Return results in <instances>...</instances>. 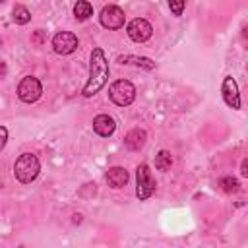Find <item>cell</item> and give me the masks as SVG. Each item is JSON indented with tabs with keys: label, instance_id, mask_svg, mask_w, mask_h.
I'll return each instance as SVG.
<instances>
[{
	"label": "cell",
	"instance_id": "8",
	"mask_svg": "<svg viewBox=\"0 0 248 248\" xmlns=\"http://www.w3.org/2000/svg\"><path fill=\"white\" fill-rule=\"evenodd\" d=\"M101 25L107 29H120L124 25V12L118 6H105L101 12Z\"/></svg>",
	"mask_w": 248,
	"mask_h": 248
},
{
	"label": "cell",
	"instance_id": "1",
	"mask_svg": "<svg viewBox=\"0 0 248 248\" xmlns=\"http://www.w3.org/2000/svg\"><path fill=\"white\" fill-rule=\"evenodd\" d=\"M108 79V62L105 58L103 48H93L91 50V60H89V79L81 89L83 97H93L97 91L105 87Z\"/></svg>",
	"mask_w": 248,
	"mask_h": 248
},
{
	"label": "cell",
	"instance_id": "12",
	"mask_svg": "<svg viewBox=\"0 0 248 248\" xmlns=\"http://www.w3.org/2000/svg\"><path fill=\"white\" fill-rule=\"evenodd\" d=\"M107 182H108V186H112V188H122V186L128 182V170L122 169V167H112V169H108V172H107Z\"/></svg>",
	"mask_w": 248,
	"mask_h": 248
},
{
	"label": "cell",
	"instance_id": "2",
	"mask_svg": "<svg viewBox=\"0 0 248 248\" xmlns=\"http://www.w3.org/2000/svg\"><path fill=\"white\" fill-rule=\"evenodd\" d=\"M39 170H41V165H39V159L33 153L19 155L17 161H16V165H14V174H16V178L21 184L33 182L39 176Z\"/></svg>",
	"mask_w": 248,
	"mask_h": 248
},
{
	"label": "cell",
	"instance_id": "10",
	"mask_svg": "<svg viewBox=\"0 0 248 248\" xmlns=\"http://www.w3.org/2000/svg\"><path fill=\"white\" fill-rule=\"evenodd\" d=\"M145 140H147L145 130H141V128H134V130H130V132L126 134V138H124V145H126L130 151H140V149L145 145Z\"/></svg>",
	"mask_w": 248,
	"mask_h": 248
},
{
	"label": "cell",
	"instance_id": "19",
	"mask_svg": "<svg viewBox=\"0 0 248 248\" xmlns=\"http://www.w3.org/2000/svg\"><path fill=\"white\" fill-rule=\"evenodd\" d=\"M43 39H45V31L37 29V31H35V35L31 37V43H35V45H41V43H43Z\"/></svg>",
	"mask_w": 248,
	"mask_h": 248
},
{
	"label": "cell",
	"instance_id": "24",
	"mask_svg": "<svg viewBox=\"0 0 248 248\" xmlns=\"http://www.w3.org/2000/svg\"><path fill=\"white\" fill-rule=\"evenodd\" d=\"M0 2H6V0H0Z\"/></svg>",
	"mask_w": 248,
	"mask_h": 248
},
{
	"label": "cell",
	"instance_id": "23",
	"mask_svg": "<svg viewBox=\"0 0 248 248\" xmlns=\"http://www.w3.org/2000/svg\"><path fill=\"white\" fill-rule=\"evenodd\" d=\"M0 46H2V39H0Z\"/></svg>",
	"mask_w": 248,
	"mask_h": 248
},
{
	"label": "cell",
	"instance_id": "15",
	"mask_svg": "<svg viewBox=\"0 0 248 248\" xmlns=\"http://www.w3.org/2000/svg\"><path fill=\"white\" fill-rule=\"evenodd\" d=\"M12 17H14V21H16L17 25H25V23H29L31 14H29V10H27L25 6H16L14 12H12Z\"/></svg>",
	"mask_w": 248,
	"mask_h": 248
},
{
	"label": "cell",
	"instance_id": "20",
	"mask_svg": "<svg viewBox=\"0 0 248 248\" xmlns=\"http://www.w3.org/2000/svg\"><path fill=\"white\" fill-rule=\"evenodd\" d=\"M6 141H8V130H6L4 126H0V151L4 149Z\"/></svg>",
	"mask_w": 248,
	"mask_h": 248
},
{
	"label": "cell",
	"instance_id": "7",
	"mask_svg": "<svg viewBox=\"0 0 248 248\" xmlns=\"http://www.w3.org/2000/svg\"><path fill=\"white\" fill-rule=\"evenodd\" d=\"M52 48L58 54H72L78 48V37L70 31H60L52 39Z\"/></svg>",
	"mask_w": 248,
	"mask_h": 248
},
{
	"label": "cell",
	"instance_id": "13",
	"mask_svg": "<svg viewBox=\"0 0 248 248\" xmlns=\"http://www.w3.org/2000/svg\"><path fill=\"white\" fill-rule=\"evenodd\" d=\"M74 16H76V19H79V21L89 19V17L93 16V6H91L87 0H78L76 6H74Z\"/></svg>",
	"mask_w": 248,
	"mask_h": 248
},
{
	"label": "cell",
	"instance_id": "11",
	"mask_svg": "<svg viewBox=\"0 0 248 248\" xmlns=\"http://www.w3.org/2000/svg\"><path fill=\"white\" fill-rule=\"evenodd\" d=\"M114 128H116L114 118L108 116V114H99V116L93 118V130H95L99 136H103V138L110 136V134L114 132Z\"/></svg>",
	"mask_w": 248,
	"mask_h": 248
},
{
	"label": "cell",
	"instance_id": "9",
	"mask_svg": "<svg viewBox=\"0 0 248 248\" xmlns=\"http://www.w3.org/2000/svg\"><path fill=\"white\" fill-rule=\"evenodd\" d=\"M221 91H223V99H225V103H227L231 108H240L238 85H236V81H234L231 76H227V78L223 79V87H221Z\"/></svg>",
	"mask_w": 248,
	"mask_h": 248
},
{
	"label": "cell",
	"instance_id": "22",
	"mask_svg": "<svg viewBox=\"0 0 248 248\" xmlns=\"http://www.w3.org/2000/svg\"><path fill=\"white\" fill-rule=\"evenodd\" d=\"M6 74H8V68H6V64H4V62H0V79H2Z\"/></svg>",
	"mask_w": 248,
	"mask_h": 248
},
{
	"label": "cell",
	"instance_id": "14",
	"mask_svg": "<svg viewBox=\"0 0 248 248\" xmlns=\"http://www.w3.org/2000/svg\"><path fill=\"white\" fill-rule=\"evenodd\" d=\"M118 62L120 64H136V66H141L145 70L155 68V62L151 58H145V56H118Z\"/></svg>",
	"mask_w": 248,
	"mask_h": 248
},
{
	"label": "cell",
	"instance_id": "5",
	"mask_svg": "<svg viewBox=\"0 0 248 248\" xmlns=\"http://www.w3.org/2000/svg\"><path fill=\"white\" fill-rule=\"evenodd\" d=\"M43 93V87H41V81L33 76H25L19 85H17V97L23 101V103H35Z\"/></svg>",
	"mask_w": 248,
	"mask_h": 248
},
{
	"label": "cell",
	"instance_id": "17",
	"mask_svg": "<svg viewBox=\"0 0 248 248\" xmlns=\"http://www.w3.org/2000/svg\"><path fill=\"white\" fill-rule=\"evenodd\" d=\"M219 186H221V190H223V192L232 194V192H236V190H238V180H236V178H232V176H225V178H221V180H219Z\"/></svg>",
	"mask_w": 248,
	"mask_h": 248
},
{
	"label": "cell",
	"instance_id": "18",
	"mask_svg": "<svg viewBox=\"0 0 248 248\" xmlns=\"http://www.w3.org/2000/svg\"><path fill=\"white\" fill-rule=\"evenodd\" d=\"M184 6H186V0H169V8L174 16H182Z\"/></svg>",
	"mask_w": 248,
	"mask_h": 248
},
{
	"label": "cell",
	"instance_id": "6",
	"mask_svg": "<svg viewBox=\"0 0 248 248\" xmlns=\"http://www.w3.org/2000/svg\"><path fill=\"white\" fill-rule=\"evenodd\" d=\"M151 33H153V27H151V23H149L147 19H143V17H136V19H132V21L128 23V37H130L132 41H136V43L147 41V39L151 37Z\"/></svg>",
	"mask_w": 248,
	"mask_h": 248
},
{
	"label": "cell",
	"instance_id": "4",
	"mask_svg": "<svg viewBox=\"0 0 248 248\" xmlns=\"http://www.w3.org/2000/svg\"><path fill=\"white\" fill-rule=\"evenodd\" d=\"M136 182H138L136 194H138L140 200H147V198L153 196L157 182H155V178L151 176V170H149V167H147L145 163H141V165L136 169Z\"/></svg>",
	"mask_w": 248,
	"mask_h": 248
},
{
	"label": "cell",
	"instance_id": "3",
	"mask_svg": "<svg viewBox=\"0 0 248 248\" xmlns=\"http://www.w3.org/2000/svg\"><path fill=\"white\" fill-rule=\"evenodd\" d=\"M108 97L118 107H128L136 99V87L128 79H118L108 87Z\"/></svg>",
	"mask_w": 248,
	"mask_h": 248
},
{
	"label": "cell",
	"instance_id": "21",
	"mask_svg": "<svg viewBox=\"0 0 248 248\" xmlns=\"http://www.w3.org/2000/svg\"><path fill=\"white\" fill-rule=\"evenodd\" d=\"M240 172H242V176H248V161L246 159L242 161V170Z\"/></svg>",
	"mask_w": 248,
	"mask_h": 248
},
{
	"label": "cell",
	"instance_id": "16",
	"mask_svg": "<svg viewBox=\"0 0 248 248\" xmlns=\"http://www.w3.org/2000/svg\"><path fill=\"white\" fill-rule=\"evenodd\" d=\"M170 165H172V157H170V153L169 151H159L157 153V157H155V167L159 169V170H169L170 169Z\"/></svg>",
	"mask_w": 248,
	"mask_h": 248
}]
</instances>
